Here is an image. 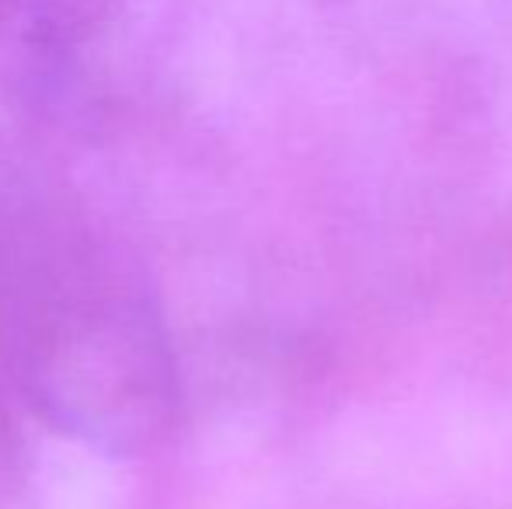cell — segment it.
Wrapping results in <instances>:
<instances>
[{"label": "cell", "mask_w": 512, "mask_h": 509, "mask_svg": "<svg viewBox=\"0 0 512 509\" xmlns=\"http://www.w3.org/2000/svg\"><path fill=\"white\" fill-rule=\"evenodd\" d=\"M21 7H39V0H0V28H4L14 14H21Z\"/></svg>", "instance_id": "cell-2"}, {"label": "cell", "mask_w": 512, "mask_h": 509, "mask_svg": "<svg viewBox=\"0 0 512 509\" xmlns=\"http://www.w3.org/2000/svg\"><path fill=\"white\" fill-rule=\"evenodd\" d=\"M18 304V377L60 433L143 454L175 415V367L147 293L102 255L49 248Z\"/></svg>", "instance_id": "cell-1"}]
</instances>
